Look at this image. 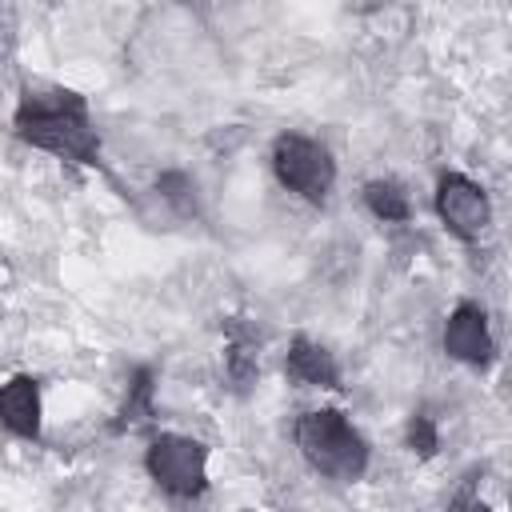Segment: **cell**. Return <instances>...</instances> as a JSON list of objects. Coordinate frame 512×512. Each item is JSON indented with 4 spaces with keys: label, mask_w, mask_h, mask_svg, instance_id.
Segmentation results:
<instances>
[{
    "label": "cell",
    "mask_w": 512,
    "mask_h": 512,
    "mask_svg": "<svg viewBox=\"0 0 512 512\" xmlns=\"http://www.w3.org/2000/svg\"><path fill=\"white\" fill-rule=\"evenodd\" d=\"M144 464L148 476L172 496H200L208 484V448L192 436H176V432L156 436Z\"/></svg>",
    "instance_id": "obj_4"
},
{
    "label": "cell",
    "mask_w": 512,
    "mask_h": 512,
    "mask_svg": "<svg viewBox=\"0 0 512 512\" xmlns=\"http://www.w3.org/2000/svg\"><path fill=\"white\" fill-rule=\"evenodd\" d=\"M408 448L416 452V456H436V448H440V436H436V424H432V416H424V412H416L412 420H408Z\"/></svg>",
    "instance_id": "obj_12"
},
{
    "label": "cell",
    "mask_w": 512,
    "mask_h": 512,
    "mask_svg": "<svg viewBox=\"0 0 512 512\" xmlns=\"http://www.w3.org/2000/svg\"><path fill=\"white\" fill-rule=\"evenodd\" d=\"M160 196L168 200V204H176L180 208V216H188V212H196V200H192V184H188V176H180V172H168V176H160Z\"/></svg>",
    "instance_id": "obj_13"
},
{
    "label": "cell",
    "mask_w": 512,
    "mask_h": 512,
    "mask_svg": "<svg viewBox=\"0 0 512 512\" xmlns=\"http://www.w3.org/2000/svg\"><path fill=\"white\" fill-rule=\"evenodd\" d=\"M0 416L8 424V432L36 440L40 436V388L32 376H12L0 392Z\"/></svg>",
    "instance_id": "obj_7"
},
{
    "label": "cell",
    "mask_w": 512,
    "mask_h": 512,
    "mask_svg": "<svg viewBox=\"0 0 512 512\" xmlns=\"http://www.w3.org/2000/svg\"><path fill=\"white\" fill-rule=\"evenodd\" d=\"M364 204L372 208V216L376 220H384V224H404L408 220V192L396 184V180H372L368 188H364Z\"/></svg>",
    "instance_id": "obj_9"
},
{
    "label": "cell",
    "mask_w": 512,
    "mask_h": 512,
    "mask_svg": "<svg viewBox=\"0 0 512 512\" xmlns=\"http://www.w3.org/2000/svg\"><path fill=\"white\" fill-rule=\"evenodd\" d=\"M296 444L304 452V460L332 480H356L368 468V444L364 436L336 412V408H320V412H304L296 420Z\"/></svg>",
    "instance_id": "obj_2"
},
{
    "label": "cell",
    "mask_w": 512,
    "mask_h": 512,
    "mask_svg": "<svg viewBox=\"0 0 512 512\" xmlns=\"http://www.w3.org/2000/svg\"><path fill=\"white\" fill-rule=\"evenodd\" d=\"M272 172H276V180L288 192H296V196H304L312 204H320L332 192V180H336V164H332L328 148H320L316 140L296 136V132L276 136V144H272Z\"/></svg>",
    "instance_id": "obj_3"
},
{
    "label": "cell",
    "mask_w": 512,
    "mask_h": 512,
    "mask_svg": "<svg viewBox=\"0 0 512 512\" xmlns=\"http://www.w3.org/2000/svg\"><path fill=\"white\" fill-rule=\"evenodd\" d=\"M456 512H492V508H488V504H480V500H468V504H460Z\"/></svg>",
    "instance_id": "obj_14"
},
{
    "label": "cell",
    "mask_w": 512,
    "mask_h": 512,
    "mask_svg": "<svg viewBox=\"0 0 512 512\" xmlns=\"http://www.w3.org/2000/svg\"><path fill=\"white\" fill-rule=\"evenodd\" d=\"M148 416H152V372L140 368L136 380L128 384V400H124V408H120V428L140 424V420H148Z\"/></svg>",
    "instance_id": "obj_10"
},
{
    "label": "cell",
    "mask_w": 512,
    "mask_h": 512,
    "mask_svg": "<svg viewBox=\"0 0 512 512\" xmlns=\"http://www.w3.org/2000/svg\"><path fill=\"white\" fill-rule=\"evenodd\" d=\"M228 376L236 380V388H248L256 376V348L252 340H232L228 344Z\"/></svg>",
    "instance_id": "obj_11"
},
{
    "label": "cell",
    "mask_w": 512,
    "mask_h": 512,
    "mask_svg": "<svg viewBox=\"0 0 512 512\" xmlns=\"http://www.w3.org/2000/svg\"><path fill=\"white\" fill-rule=\"evenodd\" d=\"M436 212L448 224V232L460 236V240H476L488 228V216H492L484 188L472 184L468 176H456V172L440 180V188H436Z\"/></svg>",
    "instance_id": "obj_5"
},
{
    "label": "cell",
    "mask_w": 512,
    "mask_h": 512,
    "mask_svg": "<svg viewBox=\"0 0 512 512\" xmlns=\"http://www.w3.org/2000/svg\"><path fill=\"white\" fill-rule=\"evenodd\" d=\"M444 352L464 360V364H488L492 356V336H488V320L476 304H460L448 324H444Z\"/></svg>",
    "instance_id": "obj_6"
},
{
    "label": "cell",
    "mask_w": 512,
    "mask_h": 512,
    "mask_svg": "<svg viewBox=\"0 0 512 512\" xmlns=\"http://www.w3.org/2000/svg\"><path fill=\"white\" fill-rule=\"evenodd\" d=\"M16 132L20 140L76 164H96L100 160V136L88 120L84 96L68 88H48V92H28L16 108Z\"/></svg>",
    "instance_id": "obj_1"
},
{
    "label": "cell",
    "mask_w": 512,
    "mask_h": 512,
    "mask_svg": "<svg viewBox=\"0 0 512 512\" xmlns=\"http://www.w3.org/2000/svg\"><path fill=\"white\" fill-rule=\"evenodd\" d=\"M284 368H288V376H292L296 384L340 388V364H336V356H332L328 348H320V344L304 340V336H296V340H292Z\"/></svg>",
    "instance_id": "obj_8"
}]
</instances>
